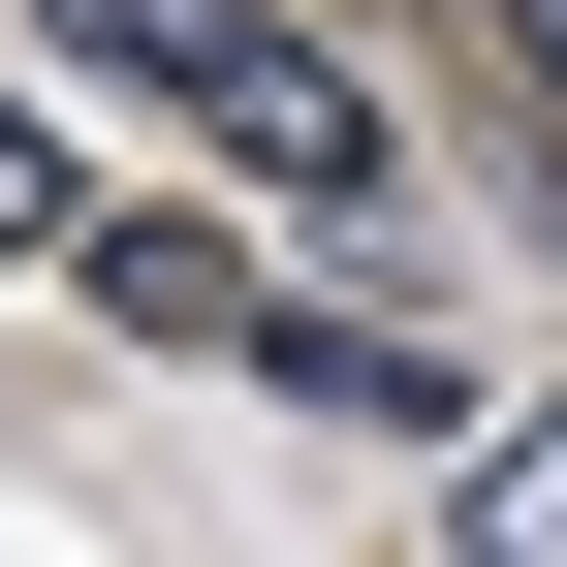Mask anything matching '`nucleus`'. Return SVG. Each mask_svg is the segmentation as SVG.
Wrapping results in <instances>:
<instances>
[{
  "mask_svg": "<svg viewBox=\"0 0 567 567\" xmlns=\"http://www.w3.org/2000/svg\"><path fill=\"white\" fill-rule=\"evenodd\" d=\"M32 32L95 63V95H189V126H221V158L284 189V221H347V252H379V189H410V126L347 95V63L284 32V0H32Z\"/></svg>",
  "mask_w": 567,
  "mask_h": 567,
  "instance_id": "obj_1",
  "label": "nucleus"
},
{
  "mask_svg": "<svg viewBox=\"0 0 567 567\" xmlns=\"http://www.w3.org/2000/svg\"><path fill=\"white\" fill-rule=\"evenodd\" d=\"M95 316H126V347H252V316H284V284H252L221 221H95Z\"/></svg>",
  "mask_w": 567,
  "mask_h": 567,
  "instance_id": "obj_2",
  "label": "nucleus"
},
{
  "mask_svg": "<svg viewBox=\"0 0 567 567\" xmlns=\"http://www.w3.org/2000/svg\"><path fill=\"white\" fill-rule=\"evenodd\" d=\"M442 567H567V410H473L442 442Z\"/></svg>",
  "mask_w": 567,
  "mask_h": 567,
  "instance_id": "obj_3",
  "label": "nucleus"
},
{
  "mask_svg": "<svg viewBox=\"0 0 567 567\" xmlns=\"http://www.w3.org/2000/svg\"><path fill=\"white\" fill-rule=\"evenodd\" d=\"M0 252H32V126H0Z\"/></svg>",
  "mask_w": 567,
  "mask_h": 567,
  "instance_id": "obj_4",
  "label": "nucleus"
},
{
  "mask_svg": "<svg viewBox=\"0 0 567 567\" xmlns=\"http://www.w3.org/2000/svg\"><path fill=\"white\" fill-rule=\"evenodd\" d=\"M505 32H536V95H567V0H505Z\"/></svg>",
  "mask_w": 567,
  "mask_h": 567,
  "instance_id": "obj_5",
  "label": "nucleus"
}]
</instances>
